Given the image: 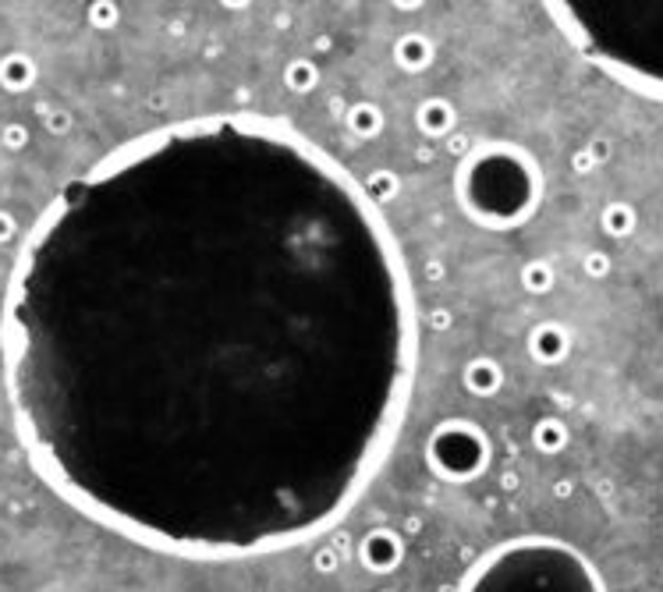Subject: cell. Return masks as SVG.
<instances>
[{
	"label": "cell",
	"instance_id": "1",
	"mask_svg": "<svg viewBox=\"0 0 663 592\" xmlns=\"http://www.w3.org/2000/svg\"><path fill=\"white\" fill-rule=\"evenodd\" d=\"M408 256L362 178L252 110L142 131L32 220L0 362L32 472L178 561L323 543L419 380Z\"/></svg>",
	"mask_w": 663,
	"mask_h": 592
},
{
	"label": "cell",
	"instance_id": "2",
	"mask_svg": "<svg viewBox=\"0 0 663 592\" xmlns=\"http://www.w3.org/2000/svg\"><path fill=\"white\" fill-rule=\"evenodd\" d=\"M543 11L582 61L663 103V0H550Z\"/></svg>",
	"mask_w": 663,
	"mask_h": 592
},
{
	"label": "cell",
	"instance_id": "3",
	"mask_svg": "<svg viewBox=\"0 0 663 592\" xmlns=\"http://www.w3.org/2000/svg\"><path fill=\"white\" fill-rule=\"evenodd\" d=\"M455 199L462 213L482 231H518L543 202V167L518 142H475L458 160Z\"/></svg>",
	"mask_w": 663,
	"mask_h": 592
},
{
	"label": "cell",
	"instance_id": "4",
	"mask_svg": "<svg viewBox=\"0 0 663 592\" xmlns=\"http://www.w3.org/2000/svg\"><path fill=\"white\" fill-rule=\"evenodd\" d=\"M455 592H610L599 568L557 536H514L489 546Z\"/></svg>",
	"mask_w": 663,
	"mask_h": 592
},
{
	"label": "cell",
	"instance_id": "5",
	"mask_svg": "<svg viewBox=\"0 0 663 592\" xmlns=\"http://www.w3.org/2000/svg\"><path fill=\"white\" fill-rule=\"evenodd\" d=\"M426 465L440 483L465 486L479 479L493 461V440L472 419H444L426 436Z\"/></svg>",
	"mask_w": 663,
	"mask_h": 592
},
{
	"label": "cell",
	"instance_id": "6",
	"mask_svg": "<svg viewBox=\"0 0 663 592\" xmlns=\"http://www.w3.org/2000/svg\"><path fill=\"white\" fill-rule=\"evenodd\" d=\"M359 564L370 571V575H390L404 564V539L401 532L387 529V525H377L370 529L362 539H359Z\"/></svg>",
	"mask_w": 663,
	"mask_h": 592
},
{
	"label": "cell",
	"instance_id": "7",
	"mask_svg": "<svg viewBox=\"0 0 663 592\" xmlns=\"http://www.w3.org/2000/svg\"><path fill=\"white\" fill-rule=\"evenodd\" d=\"M525 348L540 366H557L571 355V330L557 319H543L529 330Z\"/></svg>",
	"mask_w": 663,
	"mask_h": 592
},
{
	"label": "cell",
	"instance_id": "8",
	"mask_svg": "<svg viewBox=\"0 0 663 592\" xmlns=\"http://www.w3.org/2000/svg\"><path fill=\"white\" fill-rule=\"evenodd\" d=\"M390 57L404 75H422L437 61V43L426 32H401L390 47Z\"/></svg>",
	"mask_w": 663,
	"mask_h": 592
},
{
	"label": "cell",
	"instance_id": "9",
	"mask_svg": "<svg viewBox=\"0 0 663 592\" xmlns=\"http://www.w3.org/2000/svg\"><path fill=\"white\" fill-rule=\"evenodd\" d=\"M415 128L426 139H447V135H455V128H458L455 103L444 97H426L415 106Z\"/></svg>",
	"mask_w": 663,
	"mask_h": 592
},
{
	"label": "cell",
	"instance_id": "10",
	"mask_svg": "<svg viewBox=\"0 0 663 592\" xmlns=\"http://www.w3.org/2000/svg\"><path fill=\"white\" fill-rule=\"evenodd\" d=\"M462 387L472 397H482V401L500 394V387H504V366L497 359H489V355H475V359L465 362V369H462Z\"/></svg>",
	"mask_w": 663,
	"mask_h": 592
},
{
	"label": "cell",
	"instance_id": "11",
	"mask_svg": "<svg viewBox=\"0 0 663 592\" xmlns=\"http://www.w3.org/2000/svg\"><path fill=\"white\" fill-rule=\"evenodd\" d=\"M36 79H39V68H36V61L29 54L11 50V54L0 57V86L7 93H29L36 86Z\"/></svg>",
	"mask_w": 663,
	"mask_h": 592
},
{
	"label": "cell",
	"instance_id": "12",
	"mask_svg": "<svg viewBox=\"0 0 663 592\" xmlns=\"http://www.w3.org/2000/svg\"><path fill=\"white\" fill-rule=\"evenodd\" d=\"M529 440H532V447L540 451V454H561L565 447H568L571 440V429L565 419H557V415H543V419H536V426H532V433H529Z\"/></svg>",
	"mask_w": 663,
	"mask_h": 592
},
{
	"label": "cell",
	"instance_id": "13",
	"mask_svg": "<svg viewBox=\"0 0 663 592\" xmlns=\"http://www.w3.org/2000/svg\"><path fill=\"white\" fill-rule=\"evenodd\" d=\"M344 124H348V131L355 139H377L383 131V124H387V114L379 110V103H373V99H359V103L348 106Z\"/></svg>",
	"mask_w": 663,
	"mask_h": 592
},
{
	"label": "cell",
	"instance_id": "14",
	"mask_svg": "<svg viewBox=\"0 0 663 592\" xmlns=\"http://www.w3.org/2000/svg\"><path fill=\"white\" fill-rule=\"evenodd\" d=\"M285 89L287 93H294V97H309V93H316L319 89V82H323V72H319V64L312 61V57H294V61H287L285 64Z\"/></svg>",
	"mask_w": 663,
	"mask_h": 592
},
{
	"label": "cell",
	"instance_id": "15",
	"mask_svg": "<svg viewBox=\"0 0 663 592\" xmlns=\"http://www.w3.org/2000/svg\"><path fill=\"white\" fill-rule=\"evenodd\" d=\"M599 227L610 238H632L635 227H639V213H635L632 202H607L599 209Z\"/></svg>",
	"mask_w": 663,
	"mask_h": 592
},
{
	"label": "cell",
	"instance_id": "16",
	"mask_svg": "<svg viewBox=\"0 0 663 592\" xmlns=\"http://www.w3.org/2000/svg\"><path fill=\"white\" fill-rule=\"evenodd\" d=\"M518 281H522V288L529 295H550L557 288V266L550 259H532V263L522 266V277Z\"/></svg>",
	"mask_w": 663,
	"mask_h": 592
},
{
	"label": "cell",
	"instance_id": "17",
	"mask_svg": "<svg viewBox=\"0 0 663 592\" xmlns=\"http://www.w3.org/2000/svg\"><path fill=\"white\" fill-rule=\"evenodd\" d=\"M362 189H366V196L373 199L379 209H387L394 199L401 196V178L394 171H387V167H377V171H370L362 178Z\"/></svg>",
	"mask_w": 663,
	"mask_h": 592
},
{
	"label": "cell",
	"instance_id": "18",
	"mask_svg": "<svg viewBox=\"0 0 663 592\" xmlns=\"http://www.w3.org/2000/svg\"><path fill=\"white\" fill-rule=\"evenodd\" d=\"M337 568H341V550L334 543H316V550H312V571L316 575H337Z\"/></svg>",
	"mask_w": 663,
	"mask_h": 592
},
{
	"label": "cell",
	"instance_id": "19",
	"mask_svg": "<svg viewBox=\"0 0 663 592\" xmlns=\"http://www.w3.org/2000/svg\"><path fill=\"white\" fill-rule=\"evenodd\" d=\"M610 256L607 252H585V259H582V270H585V277H592V281H603L607 274H610Z\"/></svg>",
	"mask_w": 663,
	"mask_h": 592
},
{
	"label": "cell",
	"instance_id": "20",
	"mask_svg": "<svg viewBox=\"0 0 663 592\" xmlns=\"http://www.w3.org/2000/svg\"><path fill=\"white\" fill-rule=\"evenodd\" d=\"M117 14H121V11H117L114 4H93V7H89V21H93L96 29H110V25L117 21Z\"/></svg>",
	"mask_w": 663,
	"mask_h": 592
},
{
	"label": "cell",
	"instance_id": "21",
	"mask_svg": "<svg viewBox=\"0 0 663 592\" xmlns=\"http://www.w3.org/2000/svg\"><path fill=\"white\" fill-rule=\"evenodd\" d=\"M47 131H54V135H64L68 128H72V114L68 110H47Z\"/></svg>",
	"mask_w": 663,
	"mask_h": 592
},
{
	"label": "cell",
	"instance_id": "22",
	"mask_svg": "<svg viewBox=\"0 0 663 592\" xmlns=\"http://www.w3.org/2000/svg\"><path fill=\"white\" fill-rule=\"evenodd\" d=\"M25 142H29V131H25L21 124H7V128H4V146H7V149H21Z\"/></svg>",
	"mask_w": 663,
	"mask_h": 592
},
{
	"label": "cell",
	"instance_id": "23",
	"mask_svg": "<svg viewBox=\"0 0 663 592\" xmlns=\"http://www.w3.org/2000/svg\"><path fill=\"white\" fill-rule=\"evenodd\" d=\"M444 149H447V153H455L458 160H465V156L472 153V142H469L465 135H447V139H444Z\"/></svg>",
	"mask_w": 663,
	"mask_h": 592
},
{
	"label": "cell",
	"instance_id": "24",
	"mask_svg": "<svg viewBox=\"0 0 663 592\" xmlns=\"http://www.w3.org/2000/svg\"><path fill=\"white\" fill-rule=\"evenodd\" d=\"M14 234H18V220H14L7 209H0V245H4V241H11Z\"/></svg>",
	"mask_w": 663,
	"mask_h": 592
},
{
	"label": "cell",
	"instance_id": "25",
	"mask_svg": "<svg viewBox=\"0 0 663 592\" xmlns=\"http://www.w3.org/2000/svg\"><path fill=\"white\" fill-rule=\"evenodd\" d=\"M451 319H455L451 309H433V312H429V326H433V330H447Z\"/></svg>",
	"mask_w": 663,
	"mask_h": 592
},
{
	"label": "cell",
	"instance_id": "26",
	"mask_svg": "<svg viewBox=\"0 0 663 592\" xmlns=\"http://www.w3.org/2000/svg\"><path fill=\"white\" fill-rule=\"evenodd\" d=\"M571 164H574V171H578V174H582V171H592V167H596V160H592V153H589V149H578Z\"/></svg>",
	"mask_w": 663,
	"mask_h": 592
},
{
	"label": "cell",
	"instance_id": "27",
	"mask_svg": "<svg viewBox=\"0 0 663 592\" xmlns=\"http://www.w3.org/2000/svg\"><path fill=\"white\" fill-rule=\"evenodd\" d=\"M383 592H394V589H383Z\"/></svg>",
	"mask_w": 663,
	"mask_h": 592
}]
</instances>
